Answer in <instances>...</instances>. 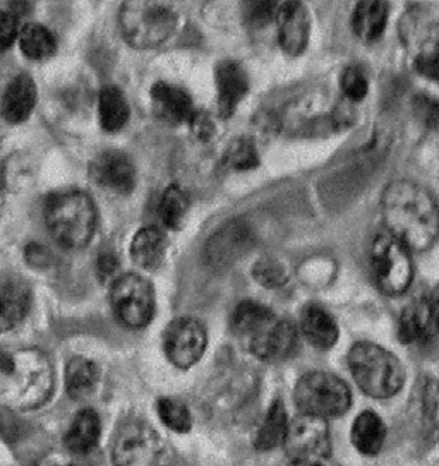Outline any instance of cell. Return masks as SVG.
Listing matches in <instances>:
<instances>
[{"label":"cell","instance_id":"d6a6232c","mask_svg":"<svg viewBox=\"0 0 439 466\" xmlns=\"http://www.w3.org/2000/svg\"><path fill=\"white\" fill-rule=\"evenodd\" d=\"M158 415L161 422L165 423L170 431L176 432H188L190 429L189 408L182 401L174 398H161L158 401Z\"/></svg>","mask_w":439,"mask_h":466},{"label":"cell","instance_id":"836d02e7","mask_svg":"<svg viewBox=\"0 0 439 466\" xmlns=\"http://www.w3.org/2000/svg\"><path fill=\"white\" fill-rule=\"evenodd\" d=\"M279 13L277 0H242V15L250 28H264Z\"/></svg>","mask_w":439,"mask_h":466},{"label":"cell","instance_id":"7402d4cb","mask_svg":"<svg viewBox=\"0 0 439 466\" xmlns=\"http://www.w3.org/2000/svg\"><path fill=\"white\" fill-rule=\"evenodd\" d=\"M165 250L167 237L157 227H145L132 238V259L145 269H155L163 259Z\"/></svg>","mask_w":439,"mask_h":466},{"label":"cell","instance_id":"484cf974","mask_svg":"<svg viewBox=\"0 0 439 466\" xmlns=\"http://www.w3.org/2000/svg\"><path fill=\"white\" fill-rule=\"evenodd\" d=\"M275 319L277 318L268 307L261 306L258 302H242L235 309L232 328L237 335L252 339Z\"/></svg>","mask_w":439,"mask_h":466},{"label":"cell","instance_id":"8d00e7d4","mask_svg":"<svg viewBox=\"0 0 439 466\" xmlns=\"http://www.w3.org/2000/svg\"><path fill=\"white\" fill-rule=\"evenodd\" d=\"M413 114L417 120L427 127V129H436L439 127V102L433 96L427 95H417L412 102Z\"/></svg>","mask_w":439,"mask_h":466},{"label":"cell","instance_id":"30bf717a","mask_svg":"<svg viewBox=\"0 0 439 466\" xmlns=\"http://www.w3.org/2000/svg\"><path fill=\"white\" fill-rule=\"evenodd\" d=\"M206 350V329L199 320L180 318L165 333V351L172 364L188 369L201 360Z\"/></svg>","mask_w":439,"mask_h":466},{"label":"cell","instance_id":"ee69618b","mask_svg":"<svg viewBox=\"0 0 439 466\" xmlns=\"http://www.w3.org/2000/svg\"><path fill=\"white\" fill-rule=\"evenodd\" d=\"M161 466H186V465H182V463H179V461H168V460H165V461H163V465Z\"/></svg>","mask_w":439,"mask_h":466},{"label":"cell","instance_id":"d4e9b609","mask_svg":"<svg viewBox=\"0 0 439 466\" xmlns=\"http://www.w3.org/2000/svg\"><path fill=\"white\" fill-rule=\"evenodd\" d=\"M386 437L384 423L373 411L361 413L352 427V442L362 454H376Z\"/></svg>","mask_w":439,"mask_h":466},{"label":"cell","instance_id":"4fadbf2b","mask_svg":"<svg viewBox=\"0 0 439 466\" xmlns=\"http://www.w3.org/2000/svg\"><path fill=\"white\" fill-rule=\"evenodd\" d=\"M93 178L116 194L131 192L136 182V172L132 161L120 151L102 153L91 165Z\"/></svg>","mask_w":439,"mask_h":466},{"label":"cell","instance_id":"4316f807","mask_svg":"<svg viewBox=\"0 0 439 466\" xmlns=\"http://www.w3.org/2000/svg\"><path fill=\"white\" fill-rule=\"evenodd\" d=\"M98 116L103 129L118 132L129 120V105L117 87H103L98 98Z\"/></svg>","mask_w":439,"mask_h":466},{"label":"cell","instance_id":"e575fe53","mask_svg":"<svg viewBox=\"0 0 439 466\" xmlns=\"http://www.w3.org/2000/svg\"><path fill=\"white\" fill-rule=\"evenodd\" d=\"M225 161L234 170H250L258 165V151L248 139H239L229 147Z\"/></svg>","mask_w":439,"mask_h":466},{"label":"cell","instance_id":"2e32d148","mask_svg":"<svg viewBox=\"0 0 439 466\" xmlns=\"http://www.w3.org/2000/svg\"><path fill=\"white\" fill-rule=\"evenodd\" d=\"M248 87V76L237 62H221L217 67V100L220 116H232L239 103L246 96Z\"/></svg>","mask_w":439,"mask_h":466},{"label":"cell","instance_id":"ba28073f","mask_svg":"<svg viewBox=\"0 0 439 466\" xmlns=\"http://www.w3.org/2000/svg\"><path fill=\"white\" fill-rule=\"evenodd\" d=\"M165 460L160 436L149 425L128 420L118 427L112 446L114 466H161Z\"/></svg>","mask_w":439,"mask_h":466},{"label":"cell","instance_id":"9c48e42d","mask_svg":"<svg viewBox=\"0 0 439 466\" xmlns=\"http://www.w3.org/2000/svg\"><path fill=\"white\" fill-rule=\"evenodd\" d=\"M112 309L124 326L145 328L155 312V293L145 278L124 275L114 279L110 291Z\"/></svg>","mask_w":439,"mask_h":466},{"label":"cell","instance_id":"d6986e66","mask_svg":"<svg viewBox=\"0 0 439 466\" xmlns=\"http://www.w3.org/2000/svg\"><path fill=\"white\" fill-rule=\"evenodd\" d=\"M151 98L161 116L170 122H188L194 118V106L189 95L168 83H157L151 89Z\"/></svg>","mask_w":439,"mask_h":466},{"label":"cell","instance_id":"ab89813d","mask_svg":"<svg viewBox=\"0 0 439 466\" xmlns=\"http://www.w3.org/2000/svg\"><path fill=\"white\" fill-rule=\"evenodd\" d=\"M256 277L260 281H263L264 285H270V287L280 285L285 279L283 269L280 268L279 264L270 261L260 262V266L256 269Z\"/></svg>","mask_w":439,"mask_h":466},{"label":"cell","instance_id":"d590c367","mask_svg":"<svg viewBox=\"0 0 439 466\" xmlns=\"http://www.w3.org/2000/svg\"><path fill=\"white\" fill-rule=\"evenodd\" d=\"M340 86H342L343 95L352 102L364 100L367 96V91H369L366 76L357 67H349V69L343 71L342 79H340Z\"/></svg>","mask_w":439,"mask_h":466},{"label":"cell","instance_id":"74e56055","mask_svg":"<svg viewBox=\"0 0 439 466\" xmlns=\"http://www.w3.org/2000/svg\"><path fill=\"white\" fill-rule=\"evenodd\" d=\"M17 17L11 11H0V50L9 48L19 38Z\"/></svg>","mask_w":439,"mask_h":466},{"label":"cell","instance_id":"44dd1931","mask_svg":"<svg viewBox=\"0 0 439 466\" xmlns=\"http://www.w3.org/2000/svg\"><path fill=\"white\" fill-rule=\"evenodd\" d=\"M301 328L309 343H312L316 349H332L337 343V324L322 307H306L301 318Z\"/></svg>","mask_w":439,"mask_h":466},{"label":"cell","instance_id":"9a60e30c","mask_svg":"<svg viewBox=\"0 0 439 466\" xmlns=\"http://www.w3.org/2000/svg\"><path fill=\"white\" fill-rule=\"evenodd\" d=\"M402 35L415 57L439 50V19L427 13L425 7L412 11L402 26Z\"/></svg>","mask_w":439,"mask_h":466},{"label":"cell","instance_id":"5b68a950","mask_svg":"<svg viewBox=\"0 0 439 466\" xmlns=\"http://www.w3.org/2000/svg\"><path fill=\"white\" fill-rule=\"evenodd\" d=\"M349 365L357 386L373 398H390L402 390L403 367L393 353L380 345H355L349 355Z\"/></svg>","mask_w":439,"mask_h":466},{"label":"cell","instance_id":"f6af8a7d","mask_svg":"<svg viewBox=\"0 0 439 466\" xmlns=\"http://www.w3.org/2000/svg\"><path fill=\"white\" fill-rule=\"evenodd\" d=\"M69 466H77V465H69Z\"/></svg>","mask_w":439,"mask_h":466},{"label":"cell","instance_id":"f546056e","mask_svg":"<svg viewBox=\"0 0 439 466\" xmlns=\"http://www.w3.org/2000/svg\"><path fill=\"white\" fill-rule=\"evenodd\" d=\"M19 45L26 57L45 60L56 52V36L42 25H28L19 33Z\"/></svg>","mask_w":439,"mask_h":466},{"label":"cell","instance_id":"60d3db41","mask_svg":"<svg viewBox=\"0 0 439 466\" xmlns=\"http://www.w3.org/2000/svg\"><path fill=\"white\" fill-rule=\"evenodd\" d=\"M98 268H100V275H102V278L114 277V275H116V269H117V261H116L110 254H107V256L100 258Z\"/></svg>","mask_w":439,"mask_h":466},{"label":"cell","instance_id":"e0dca14e","mask_svg":"<svg viewBox=\"0 0 439 466\" xmlns=\"http://www.w3.org/2000/svg\"><path fill=\"white\" fill-rule=\"evenodd\" d=\"M390 5L386 0H359L352 15V28L362 42H376L386 28Z\"/></svg>","mask_w":439,"mask_h":466},{"label":"cell","instance_id":"52a82bcc","mask_svg":"<svg viewBox=\"0 0 439 466\" xmlns=\"http://www.w3.org/2000/svg\"><path fill=\"white\" fill-rule=\"evenodd\" d=\"M371 268L381 290L390 295L403 293L412 283L410 248L388 230L380 233L373 242Z\"/></svg>","mask_w":439,"mask_h":466},{"label":"cell","instance_id":"6da1fadb","mask_svg":"<svg viewBox=\"0 0 439 466\" xmlns=\"http://www.w3.org/2000/svg\"><path fill=\"white\" fill-rule=\"evenodd\" d=\"M386 230L410 250L431 248L439 235V209L429 190L409 180L388 186L383 196Z\"/></svg>","mask_w":439,"mask_h":466},{"label":"cell","instance_id":"f1b7e54d","mask_svg":"<svg viewBox=\"0 0 439 466\" xmlns=\"http://www.w3.org/2000/svg\"><path fill=\"white\" fill-rule=\"evenodd\" d=\"M98 382V369L87 359L76 357L66 367V388L73 400H87Z\"/></svg>","mask_w":439,"mask_h":466},{"label":"cell","instance_id":"603a6c76","mask_svg":"<svg viewBox=\"0 0 439 466\" xmlns=\"http://www.w3.org/2000/svg\"><path fill=\"white\" fill-rule=\"evenodd\" d=\"M98 437H100V419L97 411L83 410L76 415L66 434V446L74 454H87L95 450Z\"/></svg>","mask_w":439,"mask_h":466},{"label":"cell","instance_id":"4dcf8cb0","mask_svg":"<svg viewBox=\"0 0 439 466\" xmlns=\"http://www.w3.org/2000/svg\"><path fill=\"white\" fill-rule=\"evenodd\" d=\"M188 213V194L179 186H170L160 201L161 223L168 228H179Z\"/></svg>","mask_w":439,"mask_h":466},{"label":"cell","instance_id":"3957f363","mask_svg":"<svg viewBox=\"0 0 439 466\" xmlns=\"http://www.w3.org/2000/svg\"><path fill=\"white\" fill-rule=\"evenodd\" d=\"M118 23L124 38L139 50H151L176 31L179 11L174 0H126Z\"/></svg>","mask_w":439,"mask_h":466},{"label":"cell","instance_id":"ac0fdd59","mask_svg":"<svg viewBox=\"0 0 439 466\" xmlns=\"http://www.w3.org/2000/svg\"><path fill=\"white\" fill-rule=\"evenodd\" d=\"M36 105V85L30 76H17L2 98V116L7 122L19 124L31 116Z\"/></svg>","mask_w":439,"mask_h":466},{"label":"cell","instance_id":"277c9868","mask_svg":"<svg viewBox=\"0 0 439 466\" xmlns=\"http://www.w3.org/2000/svg\"><path fill=\"white\" fill-rule=\"evenodd\" d=\"M46 227L62 248H85L97 228V209L91 198L79 190L54 196L46 204Z\"/></svg>","mask_w":439,"mask_h":466},{"label":"cell","instance_id":"cb8c5ba5","mask_svg":"<svg viewBox=\"0 0 439 466\" xmlns=\"http://www.w3.org/2000/svg\"><path fill=\"white\" fill-rule=\"evenodd\" d=\"M248 240L246 230L240 225H229L209 240L208 259L211 266H229L239 258Z\"/></svg>","mask_w":439,"mask_h":466},{"label":"cell","instance_id":"7bdbcfd3","mask_svg":"<svg viewBox=\"0 0 439 466\" xmlns=\"http://www.w3.org/2000/svg\"><path fill=\"white\" fill-rule=\"evenodd\" d=\"M431 306H433V312H434V320H436V326L439 328V287L438 290H436V293H434V299H433Z\"/></svg>","mask_w":439,"mask_h":466},{"label":"cell","instance_id":"5bb4252c","mask_svg":"<svg viewBox=\"0 0 439 466\" xmlns=\"http://www.w3.org/2000/svg\"><path fill=\"white\" fill-rule=\"evenodd\" d=\"M297 343V331L291 322L275 319L260 335L250 339L254 355L264 360L287 359Z\"/></svg>","mask_w":439,"mask_h":466},{"label":"cell","instance_id":"8fae6325","mask_svg":"<svg viewBox=\"0 0 439 466\" xmlns=\"http://www.w3.org/2000/svg\"><path fill=\"white\" fill-rule=\"evenodd\" d=\"M285 444L295 454V458L316 460L330 451V432L326 420L301 413L299 419L289 423Z\"/></svg>","mask_w":439,"mask_h":466},{"label":"cell","instance_id":"ffe728a7","mask_svg":"<svg viewBox=\"0 0 439 466\" xmlns=\"http://www.w3.org/2000/svg\"><path fill=\"white\" fill-rule=\"evenodd\" d=\"M434 326H436V320H434L431 302L419 300L403 310L398 331H400L402 341L405 343H423L433 335Z\"/></svg>","mask_w":439,"mask_h":466},{"label":"cell","instance_id":"1f68e13d","mask_svg":"<svg viewBox=\"0 0 439 466\" xmlns=\"http://www.w3.org/2000/svg\"><path fill=\"white\" fill-rule=\"evenodd\" d=\"M28 302L17 290L0 291V333L9 331L23 319Z\"/></svg>","mask_w":439,"mask_h":466},{"label":"cell","instance_id":"f35d334b","mask_svg":"<svg viewBox=\"0 0 439 466\" xmlns=\"http://www.w3.org/2000/svg\"><path fill=\"white\" fill-rule=\"evenodd\" d=\"M415 69L427 79L439 83V50L415 57Z\"/></svg>","mask_w":439,"mask_h":466},{"label":"cell","instance_id":"83f0119b","mask_svg":"<svg viewBox=\"0 0 439 466\" xmlns=\"http://www.w3.org/2000/svg\"><path fill=\"white\" fill-rule=\"evenodd\" d=\"M289 423H291V420L287 417L285 407L280 401L273 403L271 408L268 410L263 423L260 427V432L256 436L258 450L270 451V450H275L281 444H285L287 432H289Z\"/></svg>","mask_w":439,"mask_h":466},{"label":"cell","instance_id":"7c38bea8","mask_svg":"<svg viewBox=\"0 0 439 466\" xmlns=\"http://www.w3.org/2000/svg\"><path fill=\"white\" fill-rule=\"evenodd\" d=\"M280 46L289 56H301L308 48L311 15L301 0H287L277 13Z\"/></svg>","mask_w":439,"mask_h":466},{"label":"cell","instance_id":"8992f818","mask_svg":"<svg viewBox=\"0 0 439 466\" xmlns=\"http://www.w3.org/2000/svg\"><path fill=\"white\" fill-rule=\"evenodd\" d=\"M295 403L301 413L332 419L351 407V391L347 384L328 372H309L295 386Z\"/></svg>","mask_w":439,"mask_h":466},{"label":"cell","instance_id":"b9f144b4","mask_svg":"<svg viewBox=\"0 0 439 466\" xmlns=\"http://www.w3.org/2000/svg\"><path fill=\"white\" fill-rule=\"evenodd\" d=\"M289 466H322L316 460H308V458H295Z\"/></svg>","mask_w":439,"mask_h":466},{"label":"cell","instance_id":"7a4b0ae2","mask_svg":"<svg viewBox=\"0 0 439 466\" xmlns=\"http://www.w3.org/2000/svg\"><path fill=\"white\" fill-rule=\"evenodd\" d=\"M54 367L42 350L0 353V407L25 411L44 405L54 391Z\"/></svg>","mask_w":439,"mask_h":466}]
</instances>
